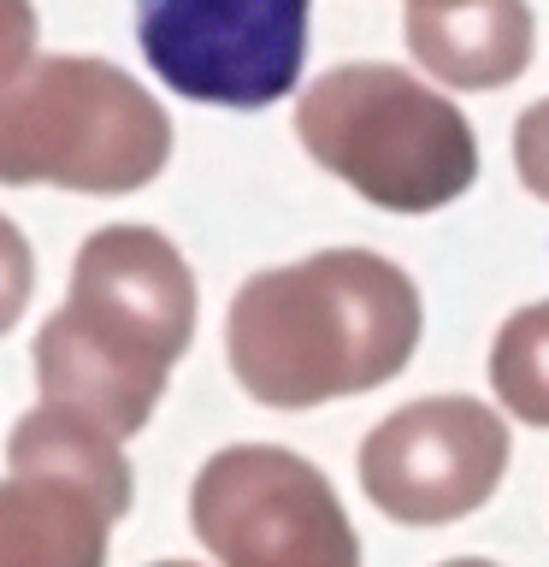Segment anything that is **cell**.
<instances>
[{
  "label": "cell",
  "mask_w": 549,
  "mask_h": 567,
  "mask_svg": "<svg viewBox=\"0 0 549 567\" xmlns=\"http://www.w3.org/2000/svg\"><path fill=\"white\" fill-rule=\"evenodd\" d=\"M419 319V290L396 260L325 248L242 284L225 313V361L266 408H319L396 379Z\"/></svg>",
  "instance_id": "obj_1"
},
{
  "label": "cell",
  "mask_w": 549,
  "mask_h": 567,
  "mask_svg": "<svg viewBox=\"0 0 549 567\" xmlns=\"http://www.w3.org/2000/svg\"><path fill=\"white\" fill-rule=\"evenodd\" d=\"M189 343V260L148 225H106L77 248L65 308L35 331V384L42 402L71 408L124 443L154 420Z\"/></svg>",
  "instance_id": "obj_2"
},
{
  "label": "cell",
  "mask_w": 549,
  "mask_h": 567,
  "mask_svg": "<svg viewBox=\"0 0 549 567\" xmlns=\"http://www.w3.org/2000/svg\"><path fill=\"white\" fill-rule=\"evenodd\" d=\"M296 136L331 177L390 213H437L478 177V142L449 95L402 65H336L296 101Z\"/></svg>",
  "instance_id": "obj_3"
},
{
  "label": "cell",
  "mask_w": 549,
  "mask_h": 567,
  "mask_svg": "<svg viewBox=\"0 0 549 567\" xmlns=\"http://www.w3.org/2000/svg\"><path fill=\"white\" fill-rule=\"evenodd\" d=\"M172 118L131 71L48 53L0 95V177L77 195H131L159 177Z\"/></svg>",
  "instance_id": "obj_4"
},
{
  "label": "cell",
  "mask_w": 549,
  "mask_h": 567,
  "mask_svg": "<svg viewBox=\"0 0 549 567\" xmlns=\"http://www.w3.org/2000/svg\"><path fill=\"white\" fill-rule=\"evenodd\" d=\"M0 567H106V532L131 514V461L106 425L30 408L7 437Z\"/></svg>",
  "instance_id": "obj_5"
},
{
  "label": "cell",
  "mask_w": 549,
  "mask_h": 567,
  "mask_svg": "<svg viewBox=\"0 0 549 567\" xmlns=\"http://www.w3.org/2000/svg\"><path fill=\"white\" fill-rule=\"evenodd\" d=\"M189 526L219 567H361L331 478L278 443H230L195 473Z\"/></svg>",
  "instance_id": "obj_6"
},
{
  "label": "cell",
  "mask_w": 549,
  "mask_h": 567,
  "mask_svg": "<svg viewBox=\"0 0 549 567\" xmlns=\"http://www.w3.org/2000/svg\"><path fill=\"white\" fill-rule=\"evenodd\" d=\"M136 42L177 95L255 113L301 78L308 0H136Z\"/></svg>",
  "instance_id": "obj_7"
},
{
  "label": "cell",
  "mask_w": 549,
  "mask_h": 567,
  "mask_svg": "<svg viewBox=\"0 0 549 567\" xmlns=\"http://www.w3.org/2000/svg\"><path fill=\"white\" fill-rule=\"evenodd\" d=\"M508 473V425L473 396H425L396 408L361 443V491L384 520L449 526L485 508Z\"/></svg>",
  "instance_id": "obj_8"
},
{
  "label": "cell",
  "mask_w": 549,
  "mask_h": 567,
  "mask_svg": "<svg viewBox=\"0 0 549 567\" xmlns=\"http://www.w3.org/2000/svg\"><path fill=\"white\" fill-rule=\"evenodd\" d=\"M407 53L449 89H503L531 65L526 0L407 7Z\"/></svg>",
  "instance_id": "obj_9"
},
{
  "label": "cell",
  "mask_w": 549,
  "mask_h": 567,
  "mask_svg": "<svg viewBox=\"0 0 549 567\" xmlns=\"http://www.w3.org/2000/svg\"><path fill=\"white\" fill-rule=\"evenodd\" d=\"M490 384L520 425L549 432V301H531L496 331Z\"/></svg>",
  "instance_id": "obj_10"
},
{
  "label": "cell",
  "mask_w": 549,
  "mask_h": 567,
  "mask_svg": "<svg viewBox=\"0 0 549 567\" xmlns=\"http://www.w3.org/2000/svg\"><path fill=\"white\" fill-rule=\"evenodd\" d=\"M514 166H520V184L538 202H549V101L526 106L514 124Z\"/></svg>",
  "instance_id": "obj_11"
},
{
  "label": "cell",
  "mask_w": 549,
  "mask_h": 567,
  "mask_svg": "<svg viewBox=\"0 0 549 567\" xmlns=\"http://www.w3.org/2000/svg\"><path fill=\"white\" fill-rule=\"evenodd\" d=\"M443 567H496V561H478V556H460V561H443Z\"/></svg>",
  "instance_id": "obj_12"
},
{
  "label": "cell",
  "mask_w": 549,
  "mask_h": 567,
  "mask_svg": "<svg viewBox=\"0 0 549 567\" xmlns=\"http://www.w3.org/2000/svg\"><path fill=\"white\" fill-rule=\"evenodd\" d=\"M407 7H460V0H407Z\"/></svg>",
  "instance_id": "obj_13"
},
{
  "label": "cell",
  "mask_w": 549,
  "mask_h": 567,
  "mask_svg": "<svg viewBox=\"0 0 549 567\" xmlns=\"http://www.w3.org/2000/svg\"><path fill=\"white\" fill-rule=\"evenodd\" d=\"M154 567H189V561H154Z\"/></svg>",
  "instance_id": "obj_14"
}]
</instances>
